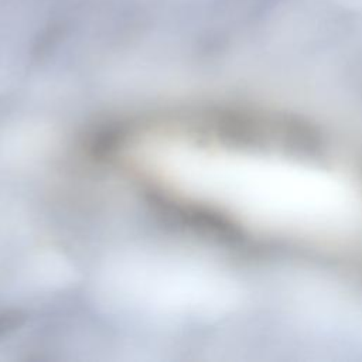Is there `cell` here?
<instances>
[{"instance_id":"obj_1","label":"cell","mask_w":362,"mask_h":362,"mask_svg":"<svg viewBox=\"0 0 362 362\" xmlns=\"http://www.w3.org/2000/svg\"><path fill=\"white\" fill-rule=\"evenodd\" d=\"M143 163L178 199L211 204L264 226L339 230L361 215L355 189L329 171L209 147L180 133L154 139L143 148Z\"/></svg>"}]
</instances>
